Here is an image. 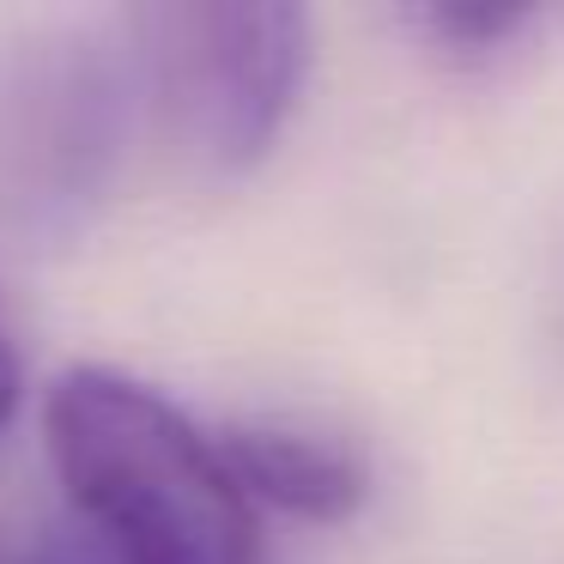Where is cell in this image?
<instances>
[{
    "label": "cell",
    "instance_id": "3",
    "mask_svg": "<svg viewBox=\"0 0 564 564\" xmlns=\"http://www.w3.org/2000/svg\"><path fill=\"white\" fill-rule=\"evenodd\" d=\"M219 449L249 503L292 522H352L370 498V467L340 437H316L297 425H225Z\"/></svg>",
    "mask_w": 564,
    "mask_h": 564
},
{
    "label": "cell",
    "instance_id": "5",
    "mask_svg": "<svg viewBox=\"0 0 564 564\" xmlns=\"http://www.w3.org/2000/svg\"><path fill=\"white\" fill-rule=\"evenodd\" d=\"M19 401H25V365H19L13 328H7V310H0V437L19 419Z\"/></svg>",
    "mask_w": 564,
    "mask_h": 564
},
{
    "label": "cell",
    "instance_id": "6",
    "mask_svg": "<svg viewBox=\"0 0 564 564\" xmlns=\"http://www.w3.org/2000/svg\"><path fill=\"white\" fill-rule=\"evenodd\" d=\"M19 564H104V558H98V552H91L79 534H74V528H62V534L43 540V546L31 552V558H19Z\"/></svg>",
    "mask_w": 564,
    "mask_h": 564
},
{
    "label": "cell",
    "instance_id": "2",
    "mask_svg": "<svg viewBox=\"0 0 564 564\" xmlns=\"http://www.w3.org/2000/svg\"><path fill=\"white\" fill-rule=\"evenodd\" d=\"M128 79L159 140L200 176H243L280 147L310 86L316 25L285 0H159L128 13Z\"/></svg>",
    "mask_w": 564,
    "mask_h": 564
},
{
    "label": "cell",
    "instance_id": "1",
    "mask_svg": "<svg viewBox=\"0 0 564 564\" xmlns=\"http://www.w3.org/2000/svg\"><path fill=\"white\" fill-rule=\"evenodd\" d=\"M43 443L74 534L104 564H268L261 510L213 431L110 365L43 394Z\"/></svg>",
    "mask_w": 564,
    "mask_h": 564
},
{
    "label": "cell",
    "instance_id": "4",
    "mask_svg": "<svg viewBox=\"0 0 564 564\" xmlns=\"http://www.w3.org/2000/svg\"><path fill=\"white\" fill-rule=\"evenodd\" d=\"M534 7H462V0H443V7H419L413 25L425 37H437L443 50H462V55H491L498 43L522 37L534 25Z\"/></svg>",
    "mask_w": 564,
    "mask_h": 564
},
{
    "label": "cell",
    "instance_id": "7",
    "mask_svg": "<svg viewBox=\"0 0 564 564\" xmlns=\"http://www.w3.org/2000/svg\"><path fill=\"white\" fill-rule=\"evenodd\" d=\"M0 564H19V558H13V552H7V546H0Z\"/></svg>",
    "mask_w": 564,
    "mask_h": 564
}]
</instances>
